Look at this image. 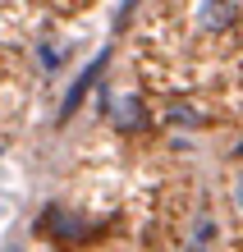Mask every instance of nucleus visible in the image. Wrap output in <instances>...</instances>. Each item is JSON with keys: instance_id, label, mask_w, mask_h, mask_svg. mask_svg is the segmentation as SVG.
I'll use <instances>...</instances> for the list:
<instances>
[{"instance_id": "obj_1", "label": "nucleus", "mask_w": 243, "mask_h": 252, "mask_svg": "<svg viewBox=\"0 0 243 252\" xmlns=\"http://www.w3.org/2000/svg\"><path fill=\"white\" fill-rule=\"evenodd\" d=\"M37 234H46V239H60V243H83L87 234H92V225L78 216V211H69V206H46L37 220Z\"/></svg>"}, {"instance_id": "obj_2", "label": "nucleus", "mask_w": 243, "mask_h": 252, "mask_svg": "<svg viewBox=\"0 0 243 252\" xmlns=\"http://www.w3.org/2000/svg\"><path fill=\"white\" fill-rule=\"evenodd\" d=\"M105 115H110V124H115L119 133H142V128H147V106H142L138 92H119V96H110Z\"/></svg>"}, {"instance_id": "obj_3", "label": "nucleus", "mask_w": 243, "mask_h": 252, "mask_svg": "<svg viewBox=\"0 0 243 252\" xmlns=\"http://www.w3.org/2000/svg\"><path fill=\"white\" fill-rule=\"evenodd\" d=\"M105 60H110V51H101V55H97V60H92V64H87V69L78 73V78H73V87H69V96H65V101H60V115H55V120H60V124H65V120H73V110H78V106H83V96H87V92H92V83H97V78H101V73H105Z\"/></svg>"}, {"instance_id": "obj_4", "label": "nucleus", "mask_w": 243, "mask_h": 252, "mask_svg": "<svg viewBox=\"0 0 243 252\" xmlns=\"http://www.w3.org/2000/svg\"><path fill=\"white\" fill-rule=\"evenodd\" d=\"M234 19H239L234 0H202V5H197V28H202V32H225Z\"/></svg>"}, {"instance_id": "obj_5", "label": "nucleus", "mask_w": 243, "mask_h": 252, "mask_svg": "<svg viewBox=\"0 0 243 252\" xmlns=\"http://www.w3.org/2000/svg\"><path fill=\"white\" fill-rule=\"evenodd\" d=\"M184 252H216V220H211L207 211L193 220V234H188Z\"/></svg>"}, {"instance_id": "obj_6", "label": "nucleus", "mask_w": 243, "mask_h": 252, "mask_svg": "<svg viewBox=\"0 0 243 252\" xmlns=\"http://www.w3.org/2000/svg\"><path fill=\"white\" fill-rule=\"evenodd\" d=\"M165 120H170L174 128H197V124H202V115H197L193 106H170V115H165Z\"/></svg>"}, {"instance_id": "obj_7", "label": "nucleus", "mask_w": 243, "mask_h": 252, "mask_svg": "<svg viewBox=\"0 0 243 252\" xmlns=\"http://www.w3.org/2000/svg\"><path fill=\"white\" fill-rule=\"evenodd\" d=\"M41 69H46V73L60 69V51H55V46H41Z\"/></svg>"}, {"instance_id": "obj_8", "label": "nucleus", "mask_w": 243, "mask_h": 252, "mask_svg": "<svg viewBox=\"0 0 243 252\" xmlns=\"http://www.w3.org/2000/svg\"><path fill=\"white\" fill-rule=\"evenodd\" d=\"M230 197H234V206H239V216H243V174L234 179V192H230Z\"/></svg>"}]
</instances>
